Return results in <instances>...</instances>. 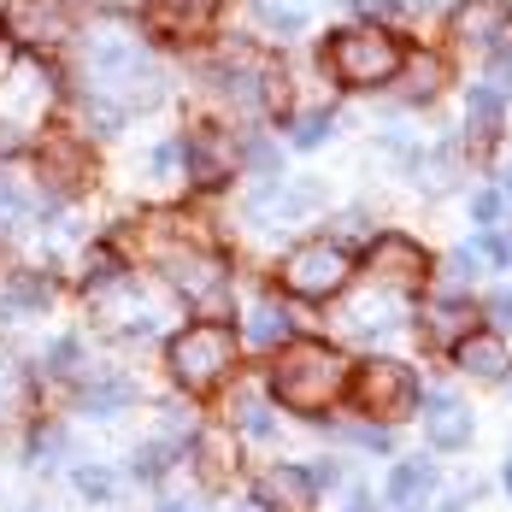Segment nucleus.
<instances>
[{
  "label": "nucleus",
  "mask_w": 512,
  "mask_h": 512,
  "mask_svg": "<svg viewBox=\"0 0 512 512\" xmlns=\"http://www.w3.org/2000/svg\"><path fill=\"white\" fill-rule=\"evenodd\" d=\"M83 77L95 83V95H112L118 101V118L159 101L154 59H148V48L136 36H124V30H101V36L83 42Z\"/></svg>",
  "instance_id": "1"
},
{
  "label": "nucleus",
  "mask_w": 512,
  "mask_h": 512,
  "mask_svg": "<svg viewBox=\"0 0 512 512\" xmlns=\"http://www.w3.org/2000/svg\"><path fill=\"white\" fill-rule=\"evenodd\" d=\"M348 389V359L324 342H295L271 365V395L295 412H324Z\"/></svg>",
  "instance_id": "2"
},
{
  "label": "nucleus",
  "mask_w": 512,
  "mask_h": 512,
  "mask_svg": "<svg viewBox=\"0 0 512 512\" xmlns=\"http://www.w3.org/2000/svg\"><path fill=\"white\" fill-rule=\"evenodd\" d=\"M401 65H407V53H401L395 36H383V30H342L330 42V71L348 89H377V83L401 77Z\"/></svg>",
  "instance_id": "3"
},
{
  "label": "nucleus",
  "mask_w": 512,
  "mask_h": 512,
  "mask_svg": "<svg viewBox=\"0 0 512 512\" xmlns=\"http://www.w3.org/2000/svg\"><path fill=\"white\" fill-rule=\"evenodd\" d=\"M165 359H171V377L183 389H212L236 365V342H230L224 324H189L183 336H171V354Z\"/></svg>",
  "instance_id": "4"
},
{
  "label": "nucleus",
  "mask_w": 512,
  "mask_h": 512,
  "mask_svg": "<svg viewBox=\"0 0 512 512\" xmlns=\"http://www.w3.org/2000/svg\"><path fill=\"white\" fill-rule=\"evenodd\" d=\"M348 277H354V259H348V248H336V242H307V248H295V254L283 259V283L301 301H330Z\"/></svg>",
  "instance_id": "5"
},
{
  "label": "nucleus",
  "mask_w": 512,
  "mask_h": 512,
  "mask_svg": "<svg viewBox=\"0 0 512 512\" xmlns=\"http://www.w3.org/2000/svg\"><path fill=\"white\" fill-rule=\"evenodd\" d=\"M354 401L371 418H401L418 401V377L407 365H395V359H371V365H359V377H354Z\"/></svg>",
  "instance_id": "6"
},
{
  "label": "nucleus",
  "mask_w": 512,
  "mask_h": 512,
  "mask_svg": "<svg viewBox=\"0 0 512 512\" xmlns=\"http://www.w3.org/2000/svg\"><path fill=\"white\" fill-rule=\"evenodd\" d=\"M171 271V289L201 312H224V265L212 254H171L165 259Z\"/></svg>",
  "instance_id": "7"
},
{
  "label": "nucleus",
  "mask_w": 512,
  "mask_h": 512,
  "mask_svg": "<svg viewBox=\"0 0 512 512\" xmlns=\"http://www.w3.org/2000/svg\"><path fill=\"white\" fill-rule=\"evenodd\" d=\"M371 277L383 283V289H401V283H418L424 277V248L407 242V236H377V248H371Z\"/></svg>",
  "instance_id": "8"
},
{
  "label": "nucleus",
  "mask_w": 512,
  "mask_h": 512,
  "mask_svg": "<svg viewBox=\"0 0 512 512\" xmlns=\"http://www.w3.org/2000/svg\"><path fill=\"white\" fill-rule=\"evenodd\" d=\"M507 18H512V0H465L454 12V36L465 48H495L507 36Z\"/></svg>",
  "instance_id": "9"
},
{
  "label": "nucleus",
  "mask_w": 512,
  "mask_h": 512,
  "mask_svg": "<svg viewBox=\"0 0 512 512\" xmlns=\"http://www.w3.org/2000/svg\"><path fill=\"white\" fill-rule=\"evenodd\" d=\"M259 507L265 512H307L312 507V483L301 465H271L265 477H259Z\"/></svg>",
  "instance_id": "10"
},
{
  "label": "nucleus",
  "mask_w": 512,
  "mask_h": 512,
  "mask_svg": "<svg viewBox=\"0 0 512 512\" xmlns=\"http://www.w3.org/2000/svg\"><path fill=\"white\" fill-rule=\"evenodd\" d=\"M12 24H18L24 42H42V48L65 42V30H71V18H65L59 0H18V6H12Z\"/></svg>",
  "instance_id": "11"
},
{
  "label": "nucleus",
  "mask_w": 512,
  "mask_h": 512,
  "mask_svg": "<svg viewBox=\"0 0 512 512\" xmlns=\"http://www.w3.org/2000/svg\"><path fill=\"white\" fill-rule=\"evenodd\" d=\"M401 318H407V307H401L395 289H371V295H359L354 307H348V330H354V336H383V330H395Z\"/></svg>",
  "instance_id": "12"
},
{
  "label": "nucleus",
  "mask_w": 512,
  "mask_h": 512,
  "mask_svg": "<svg viewBox=\"0 0 512 512\" xmlns=\"http://www.w3.org/2000/svg\"><path fill=\"white\" fill-rule=\"evenodd\" d=\"M424 430H430V442L436 448H465L471 442V412L454 401V395H430V418H424Z\"/></svg>",
  "instance_id": "13"
},
{
  "label": "nucleus",
  "mask_w": 512,
  "mask_h": 512,
  "mask_svg": "<svg viewBox=\"0 0 512 512\" xmlns=\"http://www.w3.org/2000/svg\"><path fill=\"white\" fill-rule=\"evenodd\" d=\"M324 206V183L307 177V183H289V189H271V195H259L254 212H277V218H307Z\"/></svg>",
  "instance_id": "14"
},
{
  "label": "nucleus",
  "mask_w": 512,
  "mask_h": 512,
  "mask_svg": "<svg viewBox=\"0 0 512 512\" xmlns=\"http://www.w3.org/2000/svg\"><path fill=\"white\" fill-rule=\"evenodd\" d=\"M454 359H460V371H471V377H507V348H501V336H465L460 348H454Z\"/></svg>",
  "instance_id": "15"
},
{
  "label": "nucleus",
  "mask_w": 512,
  "mask_h": 512,
  "mask_svg": "<svg viewBox=\"0 0 512 512\" xmlns=\"http://www.w3.org/2000/svg\"><path fill=\"white\" fill-rule=\"evenodd\" d=\"M212 12H218V0H154V24L171 30V36H195V30H206Z\"/></svg>",
  "instance_id": "16"
},
{
  "label": "nucleus",
  "mask_w": 512,
  "mask_h": 512,
  "mask_svg": "<svg viewBox=\"0 0 512 512\" xmlns=\"http://www.w3.org/2000/svg\"><path fill=\"white\" fill-rule=\"evenodd\" d=\"M430 489H436V465L430 460H401L395 471H389V501H395L401 512H412Z\"/></svg>",
  "instance_id": "17"
},
{
  "label": "nucleus",
  "mask_w": 512,
  "mask_h": 512,
  "mask_svg": "<svg viewBox=\"0 0 512 512\" xmlns=\"http://www.w3.org/2000/svg\"><path fill=\"white\" fill-rule=\"evenodd\" d=\"M230 165H236V154H230L218 136H189V177H195V183H218Z\"/></svg>",
  "instance_id": "18"
},
{
  "label": "nucleus",
  "mask_w": 512,
  "mask_h": 512,
  "mask_svg": "<svg viewBox=\"0 0 512 512\" xmlns=\"http://www.w3.org/2000/svg\"><path fill=\"white\" fill-rule=\"evenodd\" d=\"M24 395H30L24 365H18V354H12V348H0V424L24 412Z\"/></svg>",
  "instance_id": "19"
},
{
  "label": "nucleus",
  "mask_w": 512,
  "mask_h": 512,
  "mask_svg": "<svg viewBox=\"0 0 512 512\" xmlns=\"http://www.w3.org/2000/svg\"><path fill=\"white\" fill-rule=\"evenodd\" d=\"M465 124H471V136H477V142H489V136L501 130V95L477 83V89H471V101H465Z\"/></svg>",
  "instance_id": "20"
},
{
  "label": "nucleus",
  "mask_w": 512,
  "mask_h": 512,
  "mask_svg": "<svg viewBox=\"0 0 512 512\" xmlns=\"http://www.w3.org/2000/svg\"><path fill=\"white\" fill-rule=\"evenodd\" d=\"M254 12L271 24V30H283V36H295V30H307L312 18V0H254Z\"/></svg>",
  "instance_id": "21"
},
{
  "label": "nucleus",
  "mask_w": 512,
  "mask_h": 512,
  "mask_svg": "<svg viewBox=\"0 0 512 512\" xmlns=\"http://www.w3.org/2000/svg\"><path fill=\"white\" fill-rule=\"evenodd\" d=\"M289 336V318H283V307L277 301H259L254 312H248V342L254 348H277Z\"/></svg>",
  "instance_id": "22"
},
{
  "label": "nucleus",
  "mask_w": 512,
  "mask_h": 512,
  "mask_svg": "<svg viewBox=\"0 0 512 512\" xmlns=\"http://www.w3.org/2000/svg\"><path fill=\"white\" fill-rule=\"evenodd\" d=\"M230 418H236L248 436H271V412H265V395H259V389H236V395H230Z\"/></svg>",
  "instance_id": "23"
},
{
  "label": "nucleus",
  "mask_w": 512,
  "mask_h": 512,
  "mask_svg": "<svg viewBox=\"0 0 512 512\" xmlns=\"http://www.w3.org/2000/svg\"><path fill=\"white\" fill-rule=\"evenodd\" d=\"M401 71H407V95H412V101H430V95L442 89V59H430V53L407 59Z\"/></svg>",
  "instance_id": "24"
},
{
  "label": "nucleus",
  "mask_w": 512,
  "mask_h": 512,
  "mask_svg": "<svg viewBox=\"0 0 512 512\" xmlns=\"http://www.w3.org/2000/svg\"><path fill=\"white\" fill-rule=\"evenodd\" d=\"M42 307H48V283H42V277H18L6 312H42Z\"/></svg>",
  "instance_id": "25"
},
{
  "label": "nucleus",
  "mask_w": 512,
  "mask_h": 512,
  "mask_svg": "<svg viewBox=\"0 0 512 512\" xmlns=\"http://www.w3.org/2000/svg\"><path fill=\"white\" fill-rule=\"evenodd\" d=\"M130 401V383H95V389H83V407L89 412H112Z\"/></svg>",
  "instance_id": "26"
},
{
  "label": "nucleus",
  "mask_w": 512,
  "mask_h": 512,
  "mask_svg": "<svg viewBox=\"0 0 512 512\" xmlns=\"http://www.w3.org/2000/svg\"><path fill=\"white\" fill-rule=\"evenodd\" d=\"M483 89H495L501 101L512 95V48H495V53H489V83H483Z\"/></svg>",
  "instance_id": "27"
},
{
  "label": "nucleus",
  "mask_w": 512,
  "mask_h": 512,
  "mask_svg": "<svg viewBox=\"0 0 512 512\" xmlns=\"http://www.w3.org/2000/svg\"><path fill=\"white\" fill-rule=\"evenodd\" d=\"M48 365H53V371H59V377H71V371L83 365V348H77V336H65V342H53Z\"/></svg>",
  "instance_id": "28"
},
{
  "label": "nucleus",
  "mask_w": 512,
  "mask_h": 512,
  "mask_svg": "<svg viewBox=\"0 0 512 512\" xmlns=\"http://www.w3.org/2000/svg\"><path fill=\"white\" fill-rule=\"evenodd\" d=\"M324 136H330V118H324V112H312V118L295 124V148H318Z\"/></svg>",
  "instance_id": "29"
},
{
  "label": "nucleus",
  "mask_w": 512,
  "mask_h": 512,
  "mask_svg": "<svg viewBox=\"0 0 512 512\" xmlns=\"http://www.w3.org/2000/svg\"><path fill=\"white\" fill-rule=\"evenodd\" d=\"M77 489H83L89 501H106V495H112V477L95 471V465H77Z\"/></svg>",
  "instance_id": "30"
},
{
  "label": "nucleus",
  "mask_w": 512,
  "mask_h": 512,
  "mask_svg": "<svg viewBox=\"0 0 512 512\" xmlns=\"http://www.w3.org/2000/svg\"><path fill=\"white\" fill-rule=\"evenodd\" d=\"M465 318H471L465 307H436V336H460Z\"/></svg>",
  "instance_id": "31"
},
{
  "label": "nucleus",
  "mask_w": 512,
  "mask_h": 512,
  "mask_svg": "<svg viewBox=\"0 0 512 512\" xmlns=\"http://www.w3.org/2000/svg\"><path fill=\"white\" fill-rule=\"evenodd\" d=\"M201 460H206V471L218 477V471L230 465V454H224V442H218V436H201Z\"/></svg>",
  "instance_id": "32"
},
{
  "label": "nucleus",
  "mask_w": 512,
  "mask_h": 512,
  "mask_svg": "<svg viewBox=\"0 0 512 512\" xmlns=\"http://www.w3.org/2000/svg\"><path fill=\"white\" fill-rule=\"evenodd\" d=\"M159 471H165V448H142V454H136V477H148V483H154Z\"/></svg>",
  "instance_id": "33"
},
{
  "label": "nucleus",
  "mask_w": 512,
  "mask_h": 512,
  "mask_svg": "<svg viewBox=\"0 0 512 512\" xmlns=\"http://www.w3.org/2000/svg\"><path fill=\"white\" fill-rule=\"evenodd\" d=\"M307 483H312V495H318V489H330V483H342V471H336L330 460H318V465L307 471Z\"/></svg>",
  "instance_id": "34"
},
{
  "label": "nucleus",
  "mask_w": 512,
  "mask_h": 512,
  "mask_svg": "<svg viewBox=\"0 0 512 512\" xmlns=\"http://www.w3.org/2000/svg\"><path fill=\"white\" fill-rule=\"evenodd\" d=\"M489 318H495V324H512V289H495V295H489Z\"/></svg>",
  "instance_id": "35"
},
{
  "label": "nucleus",
  "mask_w": 512,
  "mask_h": 512,
  "mask_svg": "<svg viewBox=\"0 0 512 512\" xmlns=\"http://www.w3.org/2000/svg\"><path fill=\"white\" fill-rule=\"evenodd\" d=\"M471 212H477L483 224H495V218H501V195H477V201H471Z\"/></svg>",
  "instance_id": "36"
},
{
  "label": "nucleus",
  "mask_w": 512,
  "mask_h": 512,
  "mask_svg": "<svg viewBox=\"0 0 512 512\" xmlns=\"http://www.w3.org/2000/svg\"><path fill=\"white\" fill-rule=\"evenodd\" d=\"M483 248H489V254H501V259L512 265V236H507V230H495V236H483Z\"/></svg>",
  "instance_id": "37"
},
{
  "label": "nucleus",
  "mask_w": 512,
  "mask_h": 512,
  "mask_svg": "<svg viewBox=\"0 0 512 512\" xmlns=\"http://www.w3.org/2000/svg\"><path fill=\"white\" fill-rule=\"evenodd\" d=\"M365 12H383V18H395V12H407V0H354Z\"/></svg>",
  "instance_id": "38"
},
{
  "label": "nucleus",
  "mask_w": 512,
  "mask_h": 512,
  "mask_svg": "<svg viewBox=\"0 0 512 512\" xmlns=\"http://www.w3.org/2000/svg\"><path fill=\"white\" fill-rule=\"evenodd\" d=\"M465 277H471V254H454V259H448V283L460 289Z\"/></svg>",
  "instance_id": "39"
},
{
  "label": "nucleus",
  "mask_w": 512,
  "mask_h": 512,
  "mask_svg": "<svg viewBox=\"0 0 512 512\" xmlns=\"http://www.w3.org/2000/svg\"><path fill=\"white\" fill-rule=\"evenodd\" d=\"M342 512H371V495H365V489H359V495H348V507Z\"/></svg>",
  "instance_id": "40"
},
{
  "label": "nucleus",
  "mask_w": 512,
  "mask_h": 512,
  "mask_svg": "<svg viewBox=\"0 0 512 512\" xmlns=\"http://www.w3.org/2000/svg\"><path fill=\"white\" fill-rule=\"evenodd\" d=\"M6 65H12V48H6V42H0V71H6Z\"/></svg>",
  "instance_id": "41"
},
{
  "label": "nucleus",
  "mask_w": 512,
  "mask_h": 512,
  "mask_svg": "<svg viewBox=\"0 0 512 512\" xmlns=\"http://www.w3.org/2000/svg\"><path fill=\"white\" fill-rule=\"evenodd\" d=\"M501 477H507V495H512V460H507V471H501Z\"/></svg>",
  "instance_id": "42"
},
{
  "label": "nucleus",
  "mask_w": 512,
  "mask_h": 512,
  "mask_svg": "<svg viewBox=\"0 0 512 512\" xmlns=\"http://www.w3.org/2000/svg\"><path fill=\"white\" fill-rule=\"evenodd\" d=\"M424 6H454V0H424Z\"/></svg>",
  "instance_id": "43"
},
{
  "label": "nucleus",
  "mask_w": 512,
  "mask_h": 512,
  "mask_svg": "<svg viewBox=\"0 0 512 512\" xmlns=\"http://www.w3.org/2000/svg\"><path fill=\"white\" fill-rule=\"evenodd\" d=\"M507 195H512V171H507Z\"/></svg>",
  "instance_id": "44"
}]
</instances>
